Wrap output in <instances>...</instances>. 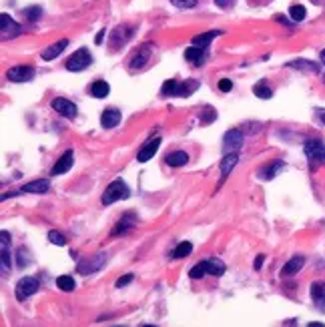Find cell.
<instances>
[{"label":"cell","mask_w":325,"mask_h":327,"mask_svg":"<svg viewBox=\"0 0 325 327\" xmlns=\"http://www.w3.org/2000/svg\"><path fill=\"white\" fill-rule=\"evenodd\" d=\"M199 88L197 80H187V82H179L175 78L167 80L160 86V94L162 96H191L195 90Z\"/></svg>","instance_id":"obj_1"},{"label":"cell","mask_w":325,"mask_h":327,"mask_svg":"<svg viewBox=\"0 0 325 327\" xmlns=\"http://www.w3.org/2000/svg\"><path fill=\"white\" fill-rule=\"evenodd\" d=\"M128 197H130L128 185H126L122 179H114V181L106 187V191L102 193L100 203H102V205H112V203L122 201V199H128Z\"/></svg>","instance_id":"obj_2"},{"label":"cell","mask_w":325,"mask_h":327,"mask_svg":"<svg viewBox=\"0 0 325 327\" xmlns=\"http://www.w3.org/2000/svg\"><path fill=\"white\" fill-rule=\"evenodd\" d=\"M90 62H92V56H90L88 48H78L74 54H70V56L66 58L64 66H66V70H70V72H80V70H84L86 66H90Z\"/></svg>","instance_id":"obj_3"},{"label":"cell","mask_w":325,"mask_h":327,"mask_svg":"<svg viewBox=\"0 0 325 327\" xmlns=\"http://www.w3.org/2000/svg\"><path fill=\"white\" fill-rule=\"evenodd\" d=\"M305 154L311 162V169L315 165H323V158H325V144L319 138H311L305 142Z\"/></svg>","instance_id":"obj_4"},{"label":"cell","mask_w":325,"mask_h":327,"mask_svg":"<svg viewBox=\"0 0 325 327\" xmlns=\"http://www.w3.org/2000/svg\"><path fill=\"white\" fill-rule=\"evenodd\" d=\"M104 263H106V253H96V255H92V257H88V259H82V261L78 263L76 271H78L80 275H88V273L98 271Z\"/></svg>","instance_id":"obj_5"},{"label":"cell","mask_w":325,"mask_h":327,"mask_svg":"<svg viewBox=\"0 0 325 327\" xmlns=\"http://www.w3.org/2000/svg\"><path fill=\"white\" fill-rule=\"evenodd\" d=\"M36 291H38V279H34V277H22L16 283V299L18 301H24L26 297L34 295Z\"/></svg>","instance_id":"obj_6"},{"label":"cell","mask_w":325,"mask_h":327,"mask_svg":"<svg viewBox=\"0 0 325 327\" xmlns=\"http://www.w3.org/2000/svg\"><path fill=\"white\" fill-rule=\"evenodd\" d=\"M0 30H2V40H8V38H14V36H18L20 34V24L14 20V18H10L8 14H0Z\"/></svg>","instance_id":"obj_7"},{"label":"cell","mask_w":325,"mask_h":327,"mask_svg":"<svg viewBox=\"0 0 325 327\" xmlns=\"http://www.w3.org/2000/svg\"><path fill=\"white\" fill-rule=\"evenodd\" d=\"M34 74H36L34 66H26V64H22V66H12V68H8L6 78L12 80V82H26V80H32Z\"/></svg>","instance_id":"obj_8"},{"label":"cell","mask_w":325,"mask_h":327,"mask_svg":"<svg viewBox=\"0 0 325 327\" xmlns=\"http://www.w3.org/2000/svg\"><path fill=\"white\" fill-rule=\"evenodd\" d=\"M50 106H52V110H56V112L62 114L64 118H76V104L70 102L68 98L56 96V98L50 100Z\"/></svg>","instance_id":"obj_9"},{"label":"cell","mask_w":325,"mask_h":327,"mask_svg":"<svg viewBox=\"0 0 325 327\" xmlns=\"http://www.w3.org/2000/svg\"><path fill=\"white\" fill-rule=\"evenodd\" d=\"M241 144H243V132L239 128H231L225 132V136H223V152L225 154L235 152L237 148H241Z\"/></svg>","instance_id":"obj_10"},{"label":"cell","mask_w":325,"mask_h":327,"mask_svg":"<svg viewBox=\"0 0 325 327\" xmlns=\"http://www.w3.org/2000/svg\"><path fill=\"white\" fill-rule=\"evenodd\" d=\"M50 189V183L46 179H36V181H30L26 183L24 187H20L16 193H10V195H2V199H8V197H14V195H22V193H46Z\"/></svg>","instance_id":"obj_11"},{"label":"cell","mask_w":325,"mask_h":327,"mask_svg":"<svg viewBox=\"0 0 325 327\" xmlns=\"http://www.w3.org/2000/svg\"><path fill=\"white\" fill-rule=\"evenodd\" d=\"M134 225H136V215L132 213V211H128V213H124L120 219H118V223L114 225V229H112V237H116V235H124V233H128V231H132L134 229Z\"/></svg>","instance_id":"obj_12"},{"label":"cell","mask_w":325,"mask_h":327,"mask_svg":"<svg viewBox=\"0 0 325 327\" xmlns=\"http://www.w3.org/2000/svg\"><path fill=\"white\" fill-rule=\"evenodd\" d=\"M158 146H160V136H152V138H148V140L144 142V146L138 150L136 160H138V162H146V160H150V158L154 156V152L158 150Z\"/></svg>","instance_id":"obj_13"},{"label":"cell","mask_w":325,"mask_h":327,"mask_svg":"<svg viewBox=\"0 0 325 327\" xmlns=\"http://www.w3.org/2000/svg\"><path fill=\"white\" fill-rule=\"evenodd\" d=\"M74 152L72 150H66L58 160H56V165L52 167V171H50V175L52 177H58V175H64L66 171H70V167H72V162H74Z\"/></svg>","instance_id":"obj_14"},{"label":"cell","mask_w":325,"mask_h":327,"mask_svg":"<svg viewBox=\"0 0 325 327\" xmlns=\"http://www.w3.org/2000/svg\"><path fill=\"white\" fill-rule=\"evenodd\" d=\"M311 299L317 305V309L325 313V283L323 281H315L311 285Z\"/></svg>","instance_id":"obj_15"},{"label":"cell","mask_w":325,"mask_h":327,"mask_svg":"<svg viewBox=\"0 0 325 327\" xmlns=\"http://www.w3.org/2000/svg\"><path fill=\"white\" fill-rule=\"evenodd\" d=\"M148 58H150V44H144L132 58H130V64H128V68L130 70H138V68H142L146 62H148Z\"/></svg>","instance_id":"obj_16"},{"label":"cell","mask_w":325,"mask_h":327,"mask_svg":"<svg viewBox=\"0 0 325 327\" xmlns=\"http://www.w3.org/2000/svg\"><path fill=\"white\" fill-rule=\"evenodd\" d=\"M118 120H120V110L118 108H104V112L100 114V124L104 126V128H112V126H116L118 124Z\"/></svg>","instance_id":"obj_17"},{"label":"cell","mask_w":325,"mask_h":327,"mask_svg":"<svg viewBox=\"0 0 325 327\" xmlns=\"http://www.w3.org/2000/svg\"><path fill=\"white\" fill-rule=\"evenodd\" d=\"M237 160H239L237 152H227V154L221 158V175H223V181H225V179L229 177V173L235 169ZM223 181H221V183H223Z\"/></svg>","instance_id":"obj_18"},{"label":"cell","mask_w":325,"mask_h":327,"mask_svg":"<svg viewBox=\"0 0 325 327\" xmlns=\"http://www.w3.org/2000/svg\"><path fill=\"white\" fill-rule=\"evenodd\" d=\"M66 46H68V40H66V38H62V40L50 44L48 48L42 50V60H52V58H56V56H58Z\"/></svg>","instance_id":"obj_19"},{"label":"cell","mask_w":325,"mask_h":327,"mask_svg":"<svg viewBox=\"0 0 325 327\" xmlns=\"http://www.w3.org/2000/svg\"><path fill=\"white\" fill-rule=\"evenodd\" d=\"M165 162L169 167H183V165L189 162V154L185 150H175V152H169L165 156Z\"/></svg>","instance_id":"obj_20"},{"label":"cell","mask_w":325,"mask_h":327,"mask_svg":"<svg viewBox=\"0 0 325 327\" xmlns=\"http://www.w3.org/2000/svg\"><path fill=\"white\" fill-rule=\"evenodd\" d=\"M303 265H305V259H303L301 255H295V257H291V259H289V261L283 265V271H281V273H283L285 277L295 275V273H297V271H299Z\"/></svg>","instance_id":"obj_21"},{"label":"cell","mask_w":325,"mask_h":327,"mask_svg":"<svg viewBox=\"0 0 325 327\" xmlns=\"http://www.w3.org/2000/svg\"><path fill=\"white\" fill-rule=\"evenodd\" d=\"M221 34V30H209V32H203V34H197L193 36V46H199V48H207L211 44L213 38H217Z\"/></svg>","instance_id":"obj_22"},{"label":"cell","mask_w":325,"mask_h":327,"mask_svg":"<svg viewBox=\"0 0 325 327\" xmlns=\"http://www.w3.org/2000/svg\"><path fill=\"white\" fill-rule=\"evenodd\" d=\"M185 58L189 62H193L195 66H201L205 62V48H199V46H191L185 50Z\"/></svg>","instance_id":"obj_23"},{"label":"cell","mask_w":325,"mask_h":327,"mask_svg":"<svg viewBox=\"0 0 325 327\" xmlns=\"http://www.w3.org/2000/svg\"><path fill=\"white\" fill-rule=\"evenodd\" d=\"M0 253H2V273H8L12 263H10V251H8V233L2 231V249H0Z\"/></svg>","instance_id":"obj_24"},{"label":"cell","mask_w":325,"mask_h":327,"mask_svg":"<svg viewBox=\"0 0 325 327\" xmlns=\"http://www.w3.org/2000/svg\"><path fill=\"white\" fill-rule=\"evenodd\" d=\"M283 167H285V165H283V160H275L273 165H269V167H265V169H261V171H259V177L269 181V179H273V177H275V175H277V173H279Z\"/></svg>","instance_id":"obj_25"},{"label":"cell","mask_w":325,"mask_h":327,"mask_svg":"<svg viewBox=\"0 0 325 327\" xmlns=\"http://www.w3.org/2000/svg\"><path fill=\"white\" fill-rule=\"evenodd\" d=\"M108 92H110V86H108V82H104V80H96V82H92V86H90V94H92L94 98H104Z\"/></svg>","instance_id":"obj_26"},{"label":"cell","mask_w":325,"mask_h":327,"mask_svg":"<svg viewBox=\"0 0 325 327\" xmlns=\"http://www.w3.org/2000/svg\"><path fill=\"white\" fill-rule=\"evenodd\" d=\"M291 68H299V70H305V72H319V64L317 62H311V60H293L289 62Z\"/></svg>","instance_id":"obj_27"},{"label":"cell","mask_w":325,"mask_h":327,"mask_svg":"<svg viewBox=\"0 0 325 327\" xmlns=\"http://www.w3.org/2000/svg\"><path fill=\"white\" fill-rule=\"evenodd\" d=\"M205 263H207V273H211L215 277H221L225 273V263L223 261H219V259H207Z\"/></svg>","instance_id":"obj_28"},{"label":"cell","mask_w":325,"mask_h":327,"mask_svg":"<svg viewBox=\"0 0 325 327\" xmlns=\"http://www.w3.org/2000/svg\"><path fill=\"white\" fill-rule=\"evenodd\" d=\"M253 92H255V94H257L259 98H263V100H265V98H271V96H273V90H271V88L267 86V82H265V80H259V82H257V84L253 86Z\"/></svg>","instance_id":"obj_29"},{"label":"cell","mask_w":325,"mask_h":327,"mask_svg":"<svg viewBox=\"0 0 325 327\" xmlns=\"http://www.w3.org/2000/svg\"><path fill=\"white\" fill-rule=\"evenodd\" d=\"M56 287L68 293V291H74V287H76V283H74V279H72L70 275H60V277L56 279Z\"/></svg>","instance_id":"obj_30"},{"label":"cell","mask_w":325,"mask_h":327,"mask_svg":"<svg viewBox=\"0 0 325 327\" xmlns=\"http://www.w3.org/2000/svg\"><path fill=\"white\" fill-rule=\"evenodd\" d=\"M191 251H193V245H191L189 241H183V243H179L177 249L173 251V257H175V259H183V257H187Z\"/></svg>","instance_id":"obj_31"},{"label":"cell","mask_w":325,"mask_h":327,"mask_svg":"<svg viewBox=\"0 0 325 327\" xmlns=\"http://www.w3.org/2000/svg\"><path fill=\"white\" fill-rule=\"evenodd\" d=\"M305 14H307V10H305V6H301V4H293V6L289 8V16H291V20H295V22H301V20L305 18Z\"/></svg>","instance_id":"obj_32"},{"label":"cell","mask_w":325,"mask_h":327,"mask_svg":"<svg viewBox=\"0 0 325 327\" xmlns=\"http://www.w3.org/2000/svg\"><path fill=\"white\" fill-rule=\"evenodd\" d=\"M205 273H207V263L201 261V263H197V265L189 271V277H191V279H201Z\"/></svg>","instance_id":"obj_33"},{"label":"cell","mask_w":325,"mask_h":327,"mask_svg":"<svg viewBox=\"0 0 325 327\" xmlns=\"http://www.w3.org/2000/svg\"><path fill=\"white\" fill-rule=\"evenodd\" d=\"M40 14H42V8L40 6H28V8H24V16L28 20H32V22H36L40 18Z\"/></svg>","instance_id":"obj_34"},{"label":"cell","mask_w":325,"mask_h":327,"mask_svg":"<svg viewBox=\"0 0 325 327\" xmlns=\"http://www.w3.org/2000/svg\"><path fill=\"white\" fill-rule=\"evenodd\" d=\"M48 241H50L52 245H58V247L66 245V239H64V235H62V233H58V231H50V233H48Z\"/></svg>","instance_id":"obj_35"},{"label":"cell","mask_w":325,"mask_h":327,"mask_svg":"<svg viewBox=\"0 0 325 327\" xmlns=\"http://www.w3.org/2000/svg\"><path fill=\"white\" fill-rule=\"evenodd\" d=\"M177 8H193L197 6V0H171Z\"/></svg>","instance_id":"obj_36"},{"label":"cell","mask_w":325,"mask_h":327,"mask_svg":"<svg viewBox=\"0 0 325 327\" xmlns=\"http://www.w3.org/2000/svg\"><path fill=\"white\" fill-rule=\"evenodd\" d=\"M215 116H217V112H215L211 106H207V108L201 112V120H203V122H213Z\"/></svg>","instance_id":"obj_37"},{"label":"cell","mask_w":325,"mask_h":327,"mask_svg":"<svg viewBox=\"0 0 325 327\" xmlns=\"http://www.w3.org/2000/svg\"><path fill=\"white\" fill-rule=\"evenodd\" d=\"M132 279H134V277H132V273H128V275H124V277H118V279H116V283H114V287L122 289V287H124V285H128Z\"/></svg>","instance_id":"obj_38"},{"label":"cell","mask_w":325,"mask_h":327,"mask_svg":"<svg viewBox=\"0 0 325 327\" xmlns=\"http://www.w3.org/2000/svg\"><path fill=\"white\" fill-rule=\"evenodd\" d=\"M233 88V82L229 80V78H223L221 82H219V90H223V92H229Z\"/></svg>","instance_id":"obj_39"},{"label":"cell","mask_w":325,"mask_h":327,"mask_svg":"<svg viewBox=\"0 0 325 327\" xmlns=\"http://www.w3.org/2000/svg\"><path fill=\"white\" fill-rule=\"evenodd\" d=\"M215 4H217L219 8H229V6L233 4V0H215Z\"/></svg>","instance_id":"obj_40"},{"label":"cell","mask_w":325,"mask_h":327,"mask_svg":"<svg viewBox=\"0 0 325 327\" xmlns=\"http://www.w3.org/2000/svg\"><path fill=\"white\" fill-rule=\"evenodd\" d=\"M263 261H265V255H259V257L255 259V271H259V269H261V265H263Z\"/></svg>","instance_id":"obj_41"},{"label":"cell","mask_w":325,"mask_h":327,"mask_svg":"<svg viewBox=\"0 0 325 327\" xmlns=\"http://www.w3.org/2000/svg\"><path fill=\"white\" fill-rule=\"evenodd\" d=\"M104 32H106V30H100V32L96 34V38H94V42H96V44H100V42H102V38H104Z\"/></svg>","instance_id":"obj_42"},{"label":"cell","mask_w":325,"mask_h":327,"mask_svg":"<svg viewBox=\"0 0 325 327\" xmlns=\"http://www.w3.org/2000/svg\"><path fill=\"white\" fill-rule=\"evenodd\" d=\"M317 116H319V118L325 122V108H317Z\"/></svg>","instance_id":"obj_43"},{"label":"cell","mask_w":325,"mask_h":327,"mask_svg":"<svg viewBox=\"0 0 325 327\" xmlns=\"http://www.w3.org/2000/svg\"><path fill=\"white\" fill-rule=\"evenodd\" d=\"M321 62L325 64V50H321Z\"/></svg>","instance_id":"obj_44"},{"label":"cell","mask_w":325,"mask_h":327,"mask_svg":"<svg viewBox=\"0 0 325 327\" xmlns=\"http://www.w3.org/2000/svg\"><path fill=\"white\" fill-rule=\"evenodd\" d=\"M323 165H325V158H323Z\"/></svg>","instance_id":"obj_45"},{"label":"cell","mask_w":325,"mask_h":327,"mask_svg":"<svg viewBox=\"0 0 325 327\" xmlns=\"http://www.w3.org/2000/svg\"><path fill=\"white\" fill-rule=\"evenodd\" d=\"M323 82H325V76H323Z\"/></svg>","instance_id":"obj_46"}]
</instances>
